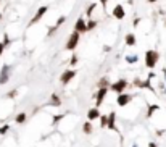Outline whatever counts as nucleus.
<instances>
[{
	"label": "nucleus",
	"instance_id": "nucleus-3",
	"mask_svg": "<svg viewBox=\"0 0 166 147\" xmlns=\"http://www.w3.org/2000/svg\"><path fill=\"white\" fill-rule=\"evenodd\" d=\"M47 12H49V7H47V5L39 7V8H37V12H36V13H34V16L31 18V21H29V27H31V26H34V24H37V23L42 20V18L45 16V13H47Z\"/></svg>",
	"mask_w": 166,
	"mask_h": 147
},
{
	"label": "nucleus",
	"instance_id": "nucleus-9",
	"mask_svg": "<svg viewBox=\"0 0 166 147\" xmlns=\"http://www.w3.org/2000/svg\"><path fill=\"white\" fill-rule=\"evenodd\" d=\"M74 31H78V32H87V21L84 20V16H79L78 20H76V23H74Z\"/></svg>",
	"mask_w": 166,
	"mask_h": 147
},
{
	"label": "nucleus",
	"instance_id": "nucleus-2",
	"mask_svg": "<svg viewBox=\"0 0 166 147\" xmlns=\"http://www.w3.org/2000/svg\"><path fill=\"white\" fill-rule=\"evenodd\" d=\"M79 41H81V32H78V31H73L71 34H69V37H68V41H66V50H76L78 49V45H79Z\"/></svg>",
	"mask_w": 166,
	"mask_h": 147
},
{
	"label": "nucleus",
	"instance_id": "nucleus-13",
	"mask_svg": "<svg viewBox=\"0 0 166 147\" xmlns=\"http://www.w3.org/2000/svg\"><path fill=\"white\" fill-rule=\"evenodd\" d=\"M124 42L127 47H134V45L137 44V39H135V34L134 32H127L126 37H124Z\"/></svg>",
	"mask_w": 166,
	"mask_h": 147
},
{
	"label": "nucleus",
	"instance_id": "nucleus-39",
	"mask_svg": "<svg viewBox=\"0 0 166 147\" xmlns=\"http://www.w3.org/2000/svg\"><path fill=\"white\" fill-rule=\"evenodd\" d=\"M132 147H139V145H137V144H132Z\"/></svg>",
	"mask_w": 166,
	"mask_h": 147
},
{
	"label": "nucleus",
	"instance_id": "nucleus-34",
	"mask_svg": "<svg viewBox=\"0 0 166 147\" xmlns=\"http://www.w3.org/2000/svg\"><path fill=\"white\" fill-rule=\"evenodd\" d=\"M149 147H158V144L156 142H149Z\"/></svg>",
	"mask_w": 166,
	"mask_h": 147
},
{
	"label": "nucleus",
	"instance_id": "nucleus-37",
	"mask_svg": "<svg viewBox=\"0 0 166 147\" xmlns=\"http://www.w3.org/2000/svg\"><path fill=\"white\" fill-rule=\"evenodd\" d=\"M2 20H3V15H2V13H0V21H2Z\"/></svg>",
	"mask_w": 166,
	"mask_h": 147
},
{
	"label": "nucleus",
	"instance_id": "nucleus-10",
	"mask_svg": "<svg viewBox=\"0 0 166 147\" xmlns=\"http://www.w3.org/2000/svg\"><path fill=\"white\" fill-rule=\"evenodd\" d=\"M113 18H116V20H124V16H126V12H124V7L121 3H118L113 7V12H111Z\"/></svg>",
	"mask_w": 166,
	"mask_h": 147
},
{
	"label": "nucleus",
	"instance_id": "nucleus-36",
	"mask_svg": "<svg viewBox=\"0 0 166 147\" xmlns=\"http://www.w3.org/2000/svg\"><path fill=\"white\" fill-rule=\"evenodd\" d=\"M149 3H155V2H158V0H147Z\"/></svg>",
	"mask_w": 166,
	"mask_h": 147
},
{
	"label": "nucleus",
	"instance_id": "nucleus-24",
	"mask_svg": "<svg viewBox=\"0 0 166 147\" xmlns=\"http://www.w3.org/2000/svg\"><path fill=\"white\" fill-rule=\"evenodd\" d=\"M8 131H10V125H3V126H0V136L7 134Z\"/></svg>",
	"mask_w": 166,
	"mask_h": 147
},
{
	"label": "nucleus",
	"instance_id": "nucleus-27",
	"mask_svg": "<svg viewBox=\"0 0 166 147\" xmlns=\"http://www.w3.org/2000/svg\"><path fill=\"white\" fill-rule=\"evenodd\" d=\"M64 21H66V15H61V16L58 18V20H57V26L60 27V26H61V24H63Z\"/></svg>",
	"mask_w": 166,
	"mask_h": 147
},
{
	"label": "nucleus",
	"instance_id": "nucleus-11",
	"mask_svg": "<svg viewBox=\"0 0 166 147\" xmlns=\"http://www.w3.org/2000/svg\"><path fill=\"white\" fill-rule=\"evenodd\" d=\"M100 110H98V107H94V108H90L89 112H87V120L89 121H95V120H98L100 118Z\"/></svg>",
	"mask_w": 166,
	"mask_h": 147
},
{
	"label": "nucleus",
	"instance_id": "nucleus-1",
	"mask_svg": "<svg viewBox=\"0 0 166 147\" xmlns=\"http://www.w3.org/2000/svg\"><path fill=\"white\" fill-rule=\"evenodd\" d=\"M160 60V53L156 52V50H147L145 52V57H144V61H145V66L147 68H155L156 66V63H158Z\"/></svg>",
	"mask_w": 166,
	"mask_h": 147
},
{
	"label": "nucleus",
	"instance_id": "nucleus-22",
	"mask_svg": "<svg viewBox=\"0 0 166 147\" xmlns=\"http://www.w3.org/2000/svg\"><path fill=\"white\" fill-rule=\"evenodd\" d=\"M57 31H58V26H57V24H55V26H50L49 31H47V37H52V36L57 32Z\"/></svg>",
	"mask_w": 166,
	"mask_h": 147
},
{
	"label": "nucleus",
	"instance_id": "nucleus-28",
	"mask_svg": "<svg viewBox=\"0 0 166 147\" xmlns=\"http://www.w3.org/2000/svg\"><path fill=\"white\" fill-rule=\"evenodd\" d=\"M3 52H5V44H3V42H0V58H2Z\"/></svg>",
	"mask_w": 166,
	"mask_h": 147
},
{
	"label": "nucleus",
	"instance_id": "nucleus-29",
	"mask_svg": "<svg viewBox=\"0 0 166 147\" xmlns=\"http://www.w3.org/2000/svg\"><path fill=\"white\" fill-rule=\"evenodd\" d=\"M63 116H64V115H57V116H53V125H55V123H58Z\"/></svg>",
	"mask_w": 166,
	"mask_h": 147
},
{
	"label": "nucleus",
	"instance_id": "nucleus-30",
	"mask_svg": "<svg viewBox=\"0 0 166 147\" xmlns=\"http://www.w3.org/2000/svg\"><path fill=\"white\" fill-rule=\"evenodd\" d=\"M16 96H18L16 91H10V92H8V97H10V99H13V97H16Z\"/></svg>",
	"mask_w": 166,
	"mask_h": 147
},
{
	"label": "nucleus",
	"instance_id": "nucleus-14",
	"mask_svg": "<svg viewBox=\"0 0 166 147\" xmlns=\"http://www.w3.org/2000/svg\"><path fill=\"white\" fill-rule=\"evenodd\" d=\"M82 131H84V134H92V131H94V126H92V121H86L84 125H82Z\"/></svg>",
	"mask_w": 166,
	"mask_h": 147
},
{
	"label": "nucleus",
	"instance_id": "nucleus-23",
	"mask_svg": "<svg viewBox=\"0 0 166 147\" xmlns=\"http://www.w3.org/2000/svg\"><path fill=\"white\" fill-rule=\"evenodd\" d=\"M78 60H79L78 53H73V55H71V60H69V65H71V66H74L76 63H78Z\"/></svg>",
	"mask_w": 166,
	"mask_h": 147
},
{
	"label": "nucleus",
	"instance_id": "nucleus-26",
	"mask_svg": "<svg viewBox=\"0 0 166 147\" xmlns=\"http://www.w3.org/2000/svg\"><path fill=\"white\" fill-rule=\"evenodd\" d=\"M95 26H97V21H95V20H90V21H87V31H92Z\"/></svg>",
	"mask_w": 166,
	"mask_h": 147
},
{
	"label": "nucleus",
	"instance_id": "nucleus-38",
	"mask_svg": "<svg viewBox=\"0 0 166 147\" xmlns=\"http://www.w3.org/2000/svg\"><path fill=\"white\" fill-rule=\"evenodd\" d=\"M163 94H166V87H164V89H163Z\"/></svg>",
	"mask_w": 166,
	"mask_h": 147
},
{
	"label": "nucleus",
	"instance_id": "nucleus-19",
	"mask_svg": "<svg viewBox=\"0 0 166 147\" xmlns=\"http://www.w3.org/2000/svg\"><path fill=\"white\" fill-rule=\"evenodd\" d=\"M98 120H100V128H102V130H103V128H107V125H108V115H100Z\"/></svg>",
	"mask_w": 166,
	"mask_h": 147
},
{
	"label": "nucleus",
	"instance_id": "nucleus-12",
	"mask_svg": "<svg viewBox=\"0 0 166 147\" xmlns=\"http://www.w3.org/2000/svg\"><path fill=\"white\" fill-rule=\"evenodd\" d=\"M108 130H111L115 131L116 130V113L111 112V113H108V125H107Z\"/></svg>",
	"mask_w": 166,
	"mask_h": 147
},
{
	"label": "nucleus",
	"instance_id": "nucleus-5",
	"mask_svg": "<svg viewBox=\"0 0 166 147\" xmlns=\"http://www.w3.org/2000/svg\"><path fill=\"white\" fill-rule=\"evenodd\" d=\"M12 71H13V66H12V65H3V66H2V70H0V86L7 84V82L10 81Z\"/></svg>",
	"mask_w": 166,
	"mask_h": 147
},
{
	"label": "nucleus",
	"instance_id": "nucleus-40",
	"mask_svg": "<svg viewBox=\"0 0 166 147\" xmlns=\"http://www.w3.org/2000/svg\"><path fill=\"white\" fill-rule=\"evenodd\" d=\"M164 24H166V20H164Z\"/></svg>",
	"mask_w": 166,
	"mask_h": 147
},
{
	"label": "nucleus",
	"instance_id": "nucleus-25",
	"mask_svg": "<svg viewBox=\"0 0 166 147\" xmlns=\"http://www.w3.org/2000/svg\"><path fill=\"white\" fill-rule=\"evenodd\" d=\"M2 42L5 44V47H8V45H10V44H12V39H10V36H8L7 32L3 34V41H2Z\"/></svg>",
	"mask_w": 166,
	"mask_h": 147
},
{
	"label": "nucleus",
	"instance_id": "nucleus-35",
	"mask_svg": "<svg viewBox=\"0 0 166 147\" xmlns=\"http://www.w3.org/2000/svg\"><path fill=\"white\" fill-rule=\"evenodd\" d=\"M163 133H164L163 130H158V131H156V134H158V136H163Z\"/></svg>",
	"mask_w": 166,
	"mask_h": 147
},
{
	"label": "nucleus",
	"instance_id": "nucleus-4",
	"mask_svg": "<svg viewBox=\"0 0 166 147\" xmlns=\"http://www.w3.org/2000/svg\"><path fill=\"white\" fill-rule=\"evenodd\" d=\"M127 86H129V82L126 79H118L116 82H113V84L110 86V91L115 92V94H123L124 91L127 89Z\"/></svg>",
	"mask_w": 166,
	"mask_h": 147
},
{
	"label": "nucleus",
	"instance_id": "nucleus-16",
	"mask_svg": "<svg viewBox=\"0 0 166 147\" xmlns=\"http://www.w3.org/2000/svg\"><path fill=\"white\" fill-rule=\"evenodd\" d=\"M50 105H53V107H60V105H61V99H60L57 94H52V97H50Z\"/></svg>",
	"mask_w": 166,
	"mask_h": 147
},
{
	"label": "nucleus",
	"instance_id": "nucleus-17",
	"mask_svg": "<svg viewBox=\"0 0 166 147\" xmlns=\"http://www.w3.org/2000/svg\"><path fill=\"white\" fill-rule=\"evenodd\" d=\"M158 110H160V105H150L149 107V112H147V118H152V115L155 112H158Z\"/></svg>",
	"mask_w": 166,
	"mask_h": 147
},
{
	"label": "nucleus",
	"instance_id": "nucleus-8",
	"mask_svg": "<svg viewBox=\"0 0 166 147\" xmlns=\"http://www.w3.org/2000/svg\"><path fill=\"white\" fill-rule=\"evenodd\" d=\"M131 100H132V96H131V94L123 92V94H118V97H116V104H118L119 107H126V105L131 104Z\"/></svg>",
	"mask_w": 166,
	"mask_h": 147
},
{
	"label": "nucleus",
	"instance_id": "nucleus-18",
	"mask_svg": "<svg viewBox=\"0 0 166 147\" xmlns=\"http://www.w3.org/2000/svg\"><path fill=\"white\" fill-rule=\"evenodd\" d=\"M111 86V82L108 81V78H100L98 81V87H110Z\"/></svg>",
	"mask_w": 166,
	"mask_h": 147
},
{
	"label": "nucleus",
	"instance_id": "nucleus-31",
	"mask_svg": "<svg viewBox=\"0 0 166 147\" xmlns=\"http://www.w3.org/2000/svg\"><path fill=\"white\" fill-rule=\"evenodd\" d=\"M139 23H140V18H135V20H134V26L137 27V26H139Z\"/></svg>",
	"mask_w": 166,
	"mask_h": 147
},
{
	"label": "nucleus",
	"instance_id": "nucleus-33",
	"mask_svg": "<svg viewBox=\"0 0 166 147\" xmlns=\"http://www.w3.org/2000/svg\"><path fill=\"white\" fill-rule=\"evenodd\" d=\"M110 50H111V47H110V45H105V47H103V52H110Z\"/></svg>",
	"mask_w": 166,
	"mask_h": 147
},
{
	"label": "nucleus",
	"instance_id": "nucleus-41",
	"mask_svg": "<svg viewBox=\"0 0 166 147\" xmlns=\"http://www.w3.org/2000/svg\"><path fill=\"white\" fill-rule=\"evenodd\" d=\"M0 3H2V0H0Z\"/></svg>",
	"mask_w": 166,
	"mask_h": 147
},
{
	"label": "nucleus",
	"instance_id": "nucleus-21",
	"mask_svg": "<svg viewBox=\"0 0 166 147\" xmlns=\"http://www.w3.org/2000/svg\"><path fill=\"white\" fill-rule=\"evenodd\" d=\"M124 60L127 63H137V61H139V57H137V55H126Z\"/></svg>",
	"mask_w": 166,
	"mask_h": 147
},
{
	"label": "nucleus",
	"instance_id": "nucleus-32",
	"mask_svg": "<svg viewBox=\"0 0 166 147\" xmlns=\"http://www.w3.org/2000/svg\"><path fill=\"white\" fill-rule=\"evenodd\" d=\"M107 3H108V0H100V5H102L103 8L107 7Z\"/></svg>",
	"mask_w": 166,
	"mask_h": 147
},
{
	"label": "nucleus",
	"instance_id": "nucleus-15",
	"mask_svg": "<svg viewBox=\"0 0 166 147\" xmlns=\"http://www.w3.org/2000/svg\"><path fill=\"white\" fill-rule=\"evenodd\" d=\"M27 120V113H24V112H21V113H18L16 116H15V121L18 123V125H23L24 121Z\"/></svg>",
	"mask_w": 166,
	"mask_h": 147
},
{
	"label": "nucleus",
	"instance_id": "nucleus-7",
	"mask_svg": "<svg viewBox=\"0 0 166 147\" xmlns=\"http://www.w3.org/2000/svg\"><path fill=\"white\" fill-rule=\"evenodd\" d=\"M107 94H108V87H98V91L95 92V107L102 105V102L105 100Z\"/></svg>",
	"mask_w": 166,
	"mask_h": 147
},
{
	"label": "nucleus",
	"instance_id": "nucleus-6",
	"mask_svg": "<svg viewBox=\"0 0 166 147\" xmlns=\"http://www.w3.org/2000/svg\"><path fill=\"white\" fill-rule=\"evenodd\" d=\"M76 75H78L76 70H66V71H63L61 76H60V82H61V84H68V82H71V79L76 78Z\"/></svg>",
	"mask_w": 166,
	"mask_h": 147
},
{
	"label": "nucleus",
	"instance_id": "nucleus-20",
	"mask_svg": "<svg viewBox=\"0 0 166 147\" xmlns=\"http://www.w3.org/2000/svg\"><path fill=\"white\" fill-rule=\"evenodd\" d=\"M95 8H97V3H92V5H89V7H87V10H86V16L92 18V13L95 12Z\"/></svg>",
	"mask_w": 166,
	"mask_h": 147
}]
</instances>
